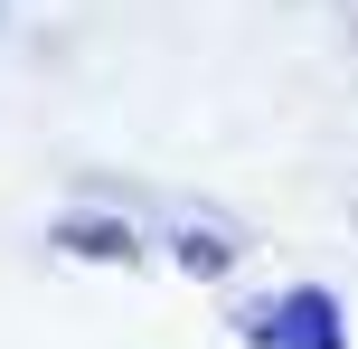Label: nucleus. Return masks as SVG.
Returning <instances> with one entry per match:
<instances>
[{"instance_id": "nucleus-1", "label": "nucleus", "mask_w": 358, "mask_h": 349, "mask_svg": "<svg viewBox=\"0 0 358 349\" xmlns=\"http://www.w3.org/2000/svg\"><path fill=\"white\" fill-rule=\"evenodd\" d=\"M264 349H349V331H340V302L321 293V283H302V293H283V302H264V312L245 321Z\"/></svg>"}, {"instance_id": "nucleus-2", "label": "nucleus", "mask_w": 358, "mask_h": 349, "mask_svg": "<svg viewBox=\"0 0 358 349\" xmlns=\"http://www.w3.org/2000/svg\"><path fill=\"white\" fill-rule=\"evenodd\" d=\"M57 236H66V255H132V236H123L113 218H66Z\"/></svg>"}]
</instances>
